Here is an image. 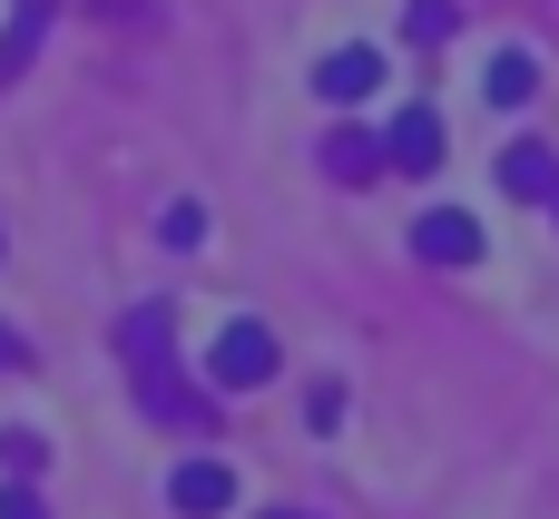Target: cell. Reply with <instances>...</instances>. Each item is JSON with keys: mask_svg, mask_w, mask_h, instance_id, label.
I'll list each match as a JSON object with an SVG mask.
<instances>
[{"mask_svg": "<svg viewBox=\"0 0 559 519\" xmlns=\"http://www.w3.org/2000/svg\"><path fill=\"white\" fill-rule=\"evenodd\" d=\"M383 88V49H364V39H344L334 59H314V98H334V108H354V98H373Z\"/></svg>", "mask_w": 559, "mask_h": 519, "instance_id": "obj_3", "label": "cell"}, {"mask_svg": "<svg viewBox=\"0 0 559 519\" xmlns=\"http://www.w3.org/2000/svg\"><path fill=\"white\" fill-rule=\"evenodd\" d=\"M265 519H305V510H265Z\"/></svg>", "mask_w": 559, "mask_h": 519, "instance_id": "obj_16", "label": "cell"}, {"mask_svg": "<svg viewBox=\"0 0 559 519\" xmlns=\"http://www.w3.org/2000/svg\"><path fill=\"white\" fill-rule=\"evenodd\" d=\"M275 383V334L265 324H226L206 353V393H265Z\"/></svg>", "mask_w": 559, "mask_h": 519, "instance_id": "obj_2", "label": "cell"}, {"mask_svg": "<svg viewBox=\"0 0 559 519\" xmlns=\"http://www.w3.org/2000/svg\"><path fill=\"white\" fill-rule=\"evenodd\" d=\"M403 29H413V39H452V29H462V0H413Z\"/></svg>", "mask_w": 559, "mask_h": 519, "instance_id": "obj_11", "label": "cell"}, {"mask_svg": "<svg viewBox=\"0 0 559 519\" xmlns=\"http://www.w3.org/2000/svg\"><path fill=\"white\" fill-rule=\"evenodd\" d=\"M0 373H29V343H20L10 324H0Z\"/></svg>", "mask_w": 559, "mask_h": 519, "instance_id": "obj_15", "label": "cell"}, {"mask_svg": "<svg viewBox=\"0 0 559 519\" xmlns=\"http://www.w3.org/2000/svg\"><path fill=\"white\" fill-rule=\"evenodd\" d=\"M118 343H128V383H138V402H147L167 432H206V422H216V402H197V393L177 383V353H167V304H138V314L118 324Z\"/></svg>", "mask_w": 559, "mask_h": 519, "instance_id": "obj_1", "label": "cell"}, {"mask_svg": "<svg viewBox=\"0 0 559 519\" xmlns=\"http://www.w3.org/2000/svg\"><path fill=\"white\" fill-rule=\"evenodd\" d=\"M167 500L187 519H216V510H236V471H226V461H187V471L167 481Z\"/></svg>", "mask_w": 559, "mask_h": 519, "instance_id": "obj_5", "label": "cell"}, {"mask_svg": "<svg viewBox=\"0 0 559 519\" xmlns=\"http://www.w3.org/2000/svg\"><path fill=\"white\" fill-rule=\"evenodd\" d=\"M481 88H491V108H521V98H531V88H540V69H531V49H501V59H491V79H481Z\"/></svg>", "mask_w": 559, "mask_h": 519, "instance_id": "obj_10", "label": "cell"}, {"mask_svg": "<svg viewBox=\"0 0 559 519\" xmlns=\"http://www.w3.org/2000/svg\"><path fill=\"white\" fill-rule=\"evenodd\" d=\"M413 255H423V265H481V226H472L462 206H432V216L413 226Z\"/></svg>", "mask_w": 559, "mask_h": 519, "instance_id": "obj_4", "label": "cell"}, {"mask_svg": "<svg viewBox=\"0 0 559 519\" xmlns=\"http://www.w3.org/2000/svg\"><path fill=\"white\" fill-rule=\"evenodd\" d=\"M157 236H167V245H177V255H187V245H197V236H206V216H197V206H187V196H177V206H167V216H157Z\"/></svg>", "mask_w": 559, "mask_h": 519, "instance_id": "obj_12", "label": "cell"}, {"mask_svg": "<svg viewBox=\"0 0 559 519\" xmlns=\"http://www.w3.org/2000/svg\"><path fill=\"white\" fill-rule=\"evenodd\" d=\"M373 167H393V147H383L373 128H334V137H324V177H334V186H364Z\"/></svg>", "mask_w": 559, "mask_h": 519, "instance_id": "obj_7", "label": "cell"}, {"mask_svg": "<svg viewBox=\"0 0 559 519\" xmlns=\"http://www.w3.org/2000/svg\"><path fill=\"white\" fill-rule=\"evenodd\" d=\"M550 206H559V196H550Z\"/></svg>", "mask_w": 559, "mask_h": 519, "instance_id": "obj_17", "label": "cell"}, {"mask_svg": "<svg viewBox=\"0 0 559 519\" xmlns=\"http://www.w3.org/2000/svg\"><path fill=\"white\" fill-rule=\"evenodd\" d=\"M383 147H393V167H403V177H432V167H442V118H432V108H403Z\"/></svg>", "mask_w": 559, "mask_h": 519, "instance_id": "obj_6", "label": "cell"}, {"mask_svg": "<svg viewBox=\"0 0 559 519\" xmlns=\"http://www.w3.org/2000/svg\"><path fill=\"white\" fill-rule=\"evenodd\" d=\"M0 519H49V510H39V491H29V481H0Z\"/></svg>", "mask_w": 559, "mask_h": 519, "instance_id": "obj_14", "label": "cell"}, {"mask_svg": "<svg viewBox=\"0 0 559 519\" xmlns=\"http://www.w3.org/2000/svg\"><path fill=\"white\" fill-rule=\"evenodd\" d=\"M39 29H49V0H20L10 29H0V79H20V69L39 59Z\"/></svg>", "mask_w": 559, "mask_h": 519, "instance_id": "obj_9", "label": "cell"}, {"mask_svg": "<svg viewBox=\"0 0 559 519\" xmlns=\"http://www.w3.org/2000/svg\"><path fill=\"white\" fill-rule=\"evenodd\" d=\"M501 186H511V196H559V157L540 147V137L501 147Z\"/></svg>", "mask_w": 559, "mask_h": 519, "instance_id": "obj_8", "label": "cell"}, {"mask_svg": "<svg viewBox=\"0 0 559 519\" xmlns=\"http://www.w3.org/2000/svg\"><path fill=\"white\" fill-rule=\"evenodd\" d=\"M0 471L29 481V471H39V432H0Z\"/></svg>", "mask_w": 559, "mask_h": 519, "instance_id": "obj_13", "label": "cell"}]
</instances>
